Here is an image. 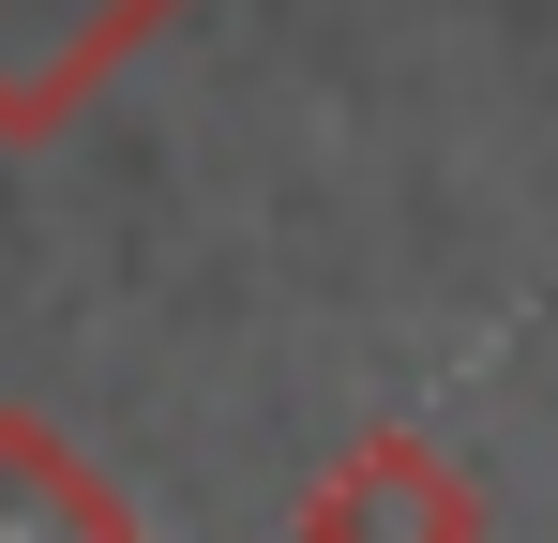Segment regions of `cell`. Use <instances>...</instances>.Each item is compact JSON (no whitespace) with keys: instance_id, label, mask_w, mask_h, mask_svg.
Returning <instances> with one entry per match:
<instances>
[{"instance_id":"obj_1","label":"cell","mask_w":558,"mask_h":543,"mask_svg":"<svg viewBox=\"0 0 558 543\" xmlns=\"http://www.w3.org/2000/svg\"><path fill=\"white\" fill-rule=\"evenodd\" d=\"M167 15H182V0H0V136H15V152L61 136Z\"/></svg>"},{"instance_id":"obj_2","label":"cell","mask_w":558,"mask_h":543,"mask_svg":"<svg viewBox=\"0 0 558 543\" xmlns=\"http://www.w3.org/2000/svg\"><path fill=\"white\" fill-rule=\"evenodd\" d=\"M287 529H302V543H468V529H483V483H453L438 438L363 423V438L287 498Z\"/></svg>"},{"instance_id":"obj_3","label":"cell","mask_w":558,"mask_h":543,"mask_svg":"<svg viewBox=\"0 0 558 543\" xmlns=\"http://www.w3.org/2000/svg\"><path fill=\"white\" fill-rule=\"evenodd\" d=\"M0 529H61V543H121L136 529V498L106 483L92 452L61 438L46 408H0Z\"/></svg>"}]
</instances>
